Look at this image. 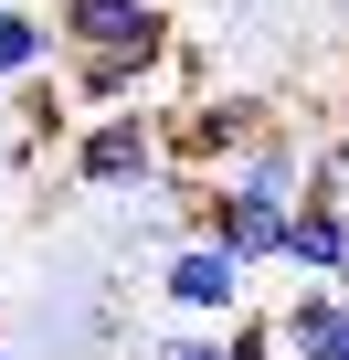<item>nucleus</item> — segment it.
<instances>
[{"label": "nucleus", "instance_id": "obj_7", "mask_svg": "<svg viewBox=\"0 0 349 360\" xmlns=\"http://www.w3.org/2000/svg\"><path fill=\"white\" fill-rule=\"evenodd\" d=\"M338 307H349L338 276H296V297L275 307V349H286V360H317V339L338 328Z\"/></svg>", "mask_w": 349, "mask_h": 360}, {"label": "nucleus", "instance_id": "obj_17", "mask_svg": "<svg viewBox=\"0 0 349 360\" xmlns=\"http://www.w3.org/2000/svg\"><path fill=\"white\" fill-rule=\"evenodd\" d=\"M338 286H349V276H338Z\"/></svg>", "mask_w": 349, "mask_h": 360}, {"label": "nucleus", "instance_id": "obj_15", "mask_svg": "<svg viewBox=\"0 0 349 360\" xmlns=\"http://www.w3.org/2000/svg\"><path fill=\"white\" fill-rule=\"evenodd\" d=\"M338 138H349V96H338Z\"/></svg>", "mask_w": 349, "mask_h": 360}, {"label": "nucleus", "instance_id": "obj_5", "mask_svg": "<svg viewBox=\"0 0 349 360\" xmlns=\"http://www.w3.org/2000/svg\"><path fill=\"white\" fill-rule=\"evenodd\" d=\"M0 117H11V169H43V148H64V127H74V96H64V75L43 64V75H22V85H0Z\"/></svg>", "mask_w": 349, "mask_h": 360}, {"label": "nucleus", "instance_id": "obj_16", "mask_svg": "<svg viewBox=\"0 0 349 360\" xmlns=\"http://www.w3.org/2000/svg\"><path fill=\"white\" fill-rule=\"evenodd\" d=\"M338 22H349V0H338Z\"/></svg>", "mask_w": 349, "mask_h": 360}, {"label": "nucleus", "instance_id": "obj_9", "mask_svg": "<svg viewBox=\"0 0 349 360\" xmlns=\"http://www.w3.org/2000/svg\"><path fill=\"white\" fill-rule=\"evenodd\" d=\"M43 64H64L53 11H32V0H0V85H22V75H43Z\"/></svg>", "mask_w": 349, "mask_h": 360}, {"label": "nucleus", "instance_id": "obj_8", "mask_svg": "<svg viewBox=\"0 0 349 360\" xmlns=\"http://www.w3.org/2000/svg\"><path fill=\"white\" fill-rule=\"evenodd\" d=\"M148 85H159V64H138V53H64V96L74 106H127Z\"/></svg>", "mask_w": 349, "mask_h": 360}, {"label": "nucleus", "instance_id": "obj_4", "mask_svg": "<svg viewBox=\"0 0 349 360\" xmlns=\"http://www.w3.org/2000/svg\"><path fill=\"white\" fill-rule=\"evenodd\" d=\"M254 127H265L254 96H191V106H159V148H169V169H202V180H212Z\"/></svg>", "mask_w": 349, "mask_h": 360}, {"label": "nucleus", "instance_id": "obj_11", "mask_svg": "<svg viewBox=\"0 0 349 360\" xmlns=\"http://www.w3.org/2000/svg\"><path fill=\"white\" fill-rule=\"evenodd\" d=\"M307 191H317V202H349V138H338V127H328L317 159H307Z\"/></svg>", "mask_w": 349, "mask_h": 360}, {"label": "nucleus", "instance_id": "obj_14", "mask_svg": "<svg viewBox=\"0 0 349 360\" xmlns=\"http://www.w3.org/2000/svg\"><path fill=\"white\" fill-rule=\"evenodd\" d=\"M0 169H11V117H0Z\"/></svg>", "mask_w": 349, "mask_h": 360}, {"label": "nucleus", "instance_id": "obj_3", "mask_svg": "<svg viewBox=\"0 0 349 360\" xmlns=\"http://www.w3.org/2000/svg\"><path fill=\"white\" fill-rule=\"evenodd\" d=\"M159 297L180 307L191 328H223V318L254 297V265H244L233 244H212V233H180V244L159 255Z\"/></svg>", "mask_w": 349, "mask_h": 360}, {"label": "nucleus", "instance_id": "obj_12", "mask_svg": "<svg viewBox=\"0 0 349 360\" xmlns=\"http://www.w3.org/2000/svg\"><path fill=\"white\" fill-rule=\"evenodd\" d=\"M138 360H223V328H180V339H159V349H138Z\"/></svg>", "mask_w": 349, "mask_h": 360}, {"label": "nucleus", "instance_id": "obj_1", "mask_svg": "<svg viewBox=\"0 0 349 360\" xmlns=\"http://www.w3.org/2000/svg\"><path fill=\"white\" fill-rule=\"evenodd\" d=\"M64 169L85 180V191H159V169H169V148H159V106H148V96H127V106H85V117L64 127Z\"/></svg>", "mask_w": 349, "mask_h": 360}, {"label": "nucleus", "instance_id": "obj_13", "mask_svg": "<svg viewBox=\"0 0 349 360\" xmlns=\"http://www.w3.org/2000/svg\"><path fill=\"white\" fill-rule=\"evenodd\" d=\"M317 360H349V307H338V328L317 339Z\"/></svg>", "mask_w": 349, "mask_h": 360}, {"label": "nucleus", "instance_id": "obj_10", "mask_svg": "<svg viewBox=\"0 0 349 360\" xmlns=\"http://www.w3.org/2000/svg\"><path fill=\"white\" fill-rule=\"evenodd\" d=\"M223 360H275V307H254V297H244V307L223 318Z\"/></svg>", "mask_w": 349, "mask_h": 360}, {"label": "nucleus", "instance_id": "obj_6", "mask_svg": "<svg viewBox=\"0 0 349 360\" xmlns=\"http://www.w3.org/2000/svg\"><path fill=\"white\" fill-rule=\"evenodd\" d=\"M286 276H349V202H296L286 223Z\"/></svg>", "mask_w": 349, "mask_h": 360}, {"label": "nucleus", "instance_id": "obj_2", "mask_svg": "<svg viewBox=\"0 0 349 360\" xmlns=\"http://www.w3.org/2000/svg\"><path fill=\"white\" fill-rule=\"evenodd\" d=\"M53 43H64V53L169 64V53H180V22H169V0H53Z\"/></svg>", "mask_w": 349, "mask_h": 360}]
</instances>
